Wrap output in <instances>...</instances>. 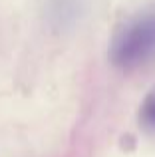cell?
<instances>
[{
    "mask_svg": "<svg viewBox=\"0 0 155 157\" xmlns=\"http://www.w3.org/2000/svg\"><path fill=\"white\" fill-rule=\"evenodd\" d=\"M155 58V12L125 24L109 48V60L121 70H135Z\"/></svg>",
    "mask_w": 155,
    "mask_h": 157,
    "instance_id": "obj_1",
    "label": "cell"
},
{
    "mask_svg": "<svg viewBox=\"0 0 155 157\" xmlns=\"http://www.w3.org/2000/svg\"><path fill=\"white\" fill-rule=\"evenodd\" d=\"M139 121L145 129L153 131L155 133V90L147 94V98L143 100L139 109Z\"/></svg>",
    "mask_w": 155,
    "mask_h": 157,
    "instance_id": "obj_2",
    "label": "cell"
}]
</instances>
